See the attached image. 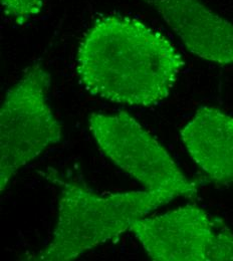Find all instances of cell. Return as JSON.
Returning a JSON list of instances; mask_svg holds the SVG:
<instances>
[{
	"label": "cell",
	"mask_w": 233,
	"mask_h": 261,
	"mask_svg": "<svg viewBox=\"0 0 233 261\" xmlns=\"http://www.w3.org/2000/svg\"><path fill=\"white\" fill-rule=\"evenodd\" d=\"M89 128L103 155L137 180L144 190L172 199L197 196L196 184L181 172L166 149L128 113L92 114Z\"/></svg>",
	"instance_id": "obj_4"
},
{
	"label": "cell",
	"mask_w": 233,
	"mask_h": 261,
	"mask_svg": "<svg viewBox=\"0 0 233 261\" xmlns=\"http://www.w3.org/2000/svg\"><path fill=\"white\" fill-rule=\"evenodd\" d=\"M180 135L190 158L213 182L233 185V117L201 107Z\"/></svg>",
	"instance_id": "obj_7"
},
{
	"label": "cell",
	"mask_w": 233,
	"mask_h": 261,
	"mask_svg": "<svg viewBox=\"0 0 233 261\" xmlns=\"http://www.w3.org/2000/svg\"><path fill=\"white\" fill-rule=\"evenodd\" d=\"M193 55L233 64V24L200 0H146Z\"/></svg>",
	"instance_id": "obj_6"
},
{
	"label": "cell",
	"mask_w": 233,
	"mask_h": 261,
	"mask_svg": "<svg viewBox=\"0 0 233 261\" xmlns=\"http://www.w3.org/2000/svg\"><path fill=\"white\" fill-rule=\"evenodd\" d=\"M60 189L59 217L50 243L25 260L67 261L113 240L134 222L173 199L147 190L113 195L95 194L86 186L66 181L55 174L46 177Z\"/></svg>",
	"instance_id": "obj_2"
},
{
	"label": "cell",
	"mask_w": 233,
	"mask_h": 261,
	"mask_svg": "<svg viewBox=\"0 0 233 261\" xmlns=\"http://www.w3.org/2000/svg\"><path fill=\"white\" fill-rule=\"evenodd\" d=\"M1 3L7 15L23 23L40 12L43 0H1Z\"/></svg>",
	"instance_id": "obj_8"
},
{
	"label": "cell",
	"mask_w": 233,
	"mask_h": 261,
	"mask_svg": "<svg viewBox=\"0 0 233 261\" xmlns=\"http://www.w3.org/2000/svg\"><path fill=\"white\" fill-rule=\"evenodd\" d=\"M130 231L153 260L233 261V233L196 205L136 220Z\"/></svg>",
	"instance_id": "obj_5"
},
{
	"label": "cell",
	"mask_w": 233,
	"mask_h": 261,
	"mask_svg": "<svg viewBox=\"0 0 233 261\" xmlns=\"http://www.w3.org/2000/svg\"><path fill=\"white\" fill-rule=\"evenodd\" d=\"M184 65L163 34L121 15L99 19L81 41L76 57V72L86 91L136 107L165 99Z\"/></svg>",
	"instance_id": "obj_1"
},
{
	"label": "cell",
	"mask_w": 233,
	"mask_h": 261,
	"mask_svg": "<svg viewBox=\"0 0 233 261\" xmlns=\"http://www.w3.org/2000/svg\"><path fill=\"white\" fill-rule=\"evenodd\" d=\"M50 73L40 65L25 69L7 92L0 110V187L63 138V128L48 102Z\"/></svg>",
	"instance_id": "obj_3"
}]
</instances>
